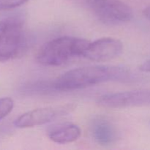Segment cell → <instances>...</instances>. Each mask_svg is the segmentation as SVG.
<instances>
[{
  "mask_svg": "<svg viewBox=\"0 0 150 150\" xmlns=\"http://www.w3.org/2000/svg\"><path fill=\"white\" fill-rule=\"evenodd\" d=\"M70 109H72V106L70 105L37 108L21 114L15 120L14 125L18 128H28L42 125L67 114Z\"/></svg>",
  "mask_w": 150,
  "mask_h": 150,
  "instance_id": "8992f818",
  "label": "cell"
},
{
  "mask_svg": "<svg viewBox=\"0 0 150 150\" xmlns=\"http://www.w3.org/2000/svg\"><path fill=\"white\" fill-rule=\"evenodd\" d=\"M122 51L123 44L120 40L103 38L89 42L83 57L91 61L106 62L120 56Z\"/></svg>",
  "mask_w": 150,
  "mask_h": 150,
  "instance_id": "52a82bcc",
  "label": "cell"
},
{
  "mask_svg": "<svg viewBox=\"0 0 150 150\" xmlns=\"http://www.w3.org/2000/svg\"><path fill=\"white\" fill-rule=\"evenodd\" d=\"M140 70L142 71L145 72V73H150V59L144 62L143 64H142V65L140 66Z\"/></svg>",
  "mask_w": 150,
  "mask_h": 150,
  "instance_id": "7c38bea8",
  "label": "cell"
},
{
  "mask_svg": "<svg viewBox=\"0 0 150 150\" xmlns=\"http://www.w3.org/2000/svg\"><path fill=\"white\" fill-rule=\"evenodd\" d=\"M91 132L94 140L100 145L108 146L117 142L118 133L112 122L104 118L94 120L91 126Z\"/></svg>",
  "mask_w": 150,
  "mask_h": 150,
  "instance_id": "ba28073f",
  "label": "cell"
},
{
  "mask_svg": "<svg viewBox=\"0 0 150 150\" xmlns=\"http://www.w3.org/2000/svg\"><path fill=\"white\" fill-rule=\"evenodd\" d=\"M128 70L112 65H92L69 70L57 78L54 89L72 91L108 81L125 80L130 76Z\"/></svg>",
  "mask_w": 150,
  "mask_h": 150,
  "instance_id": "6da1fadb",
  "label": "cell"
},
{
  "mask_svg": "<svg viewBox=\"0 0 150 150\" xmlns=\"http://www.w3.org/2000/svg\"><path fill=\"white\" fill-rule=\"evenodd\" d=\"M26 45L23 23L18 18L0 21V62L20 55Z\"/></svg>",
  "mask_w": 150,
  "mask_h": 150,
  "instance_id": "3957f363",
  "label": "cell"
},
{
  "mask_svg": "<svg viewBox=\"0 0 150 150\" xmlns=\"http://www.w3.org/2000/svg\"><path fill=\"white\" fill-rule=\"evenodd\" d=\"M14 107V102L10 98H0V120L8 115Z\"/></svg>",
  "mask_w": 150,
  "mask_h": 150,
  "instance_id": "30bf717a",
  "label": "cell"
},
{
  "mask_svg": "<svg viewBox=\"0 0 150 150\" xmlns=\"http://www.w3.org/2000/svg\"><path fill=\"white\" fill-rule=\"evenodd\" d=\"M29 0H0V10L16 8L25 4Z\"/></svg>",
  "mask_w": 150,
  "mask_h": 150,
  "instance_id": "8fae6325",
  "label": "cell"
},
{
  "mask_svg": "<svg viewBox=\"0 0 150 150\" xmlns=\"http://www.w3.org/2000/svg\"><path fill=\"white\" fill-rule=\"evenodd\" d=\"M143 13L145 17H146L148 20L150 21V5L147 6V7L144 10Z\"/></svg>",
  "mask_w": 150,
  "mask_h": 150,
  "instance_id": "4fadbf2b",
  "label": "cell"
},
{
  "mask_svg": "<svg viewBox=\"0 0 150 150\" xmlns=\"http://www.w3.org/2000/svg\"><path fill=\"white\" fill-rule=\"evenodd\" d=\"M81 134L79 126L73 124H65L54 127L48 133V138L53 142L59 144L72 143L79 139Z\"/></svg>",
  "mask_w": 150,
  "mask_h": 150,
  "instance_id": "9c48e42d",
  "label": "cell"
},
{
  "mask_svg": "<svg viewBox=\"0 0 150 150\" xmlns=\"http://www.w3.org/2000/svg\"><path fill=\"white\" fill-rule=\"evenodd\" d=\"M100 20L111 24L125 23L133 17L132 9L122 0H84Z\"/></svg>",
  "mask_w": 150,
  "mask_h": 150,
  "instance_id": "277c9868",
  "label": "cell"
},
{
  "mask_svg": "<svg viewBox=\"0 0 150 150\" xmlns=\"http://www.w3.org/2000/svg\"><path fill=\"white\" fill-rule=\"evenodd\" d=\"M90 41L75 37L64 36L55 38L42 45L36 54L39 64L56 67L83 57Z\"/></svg>",
  "mask_w": 150,
  "mask_h": 150,
  "instance_id": "7a4b0ae2",
  "label": "cell"
},
{
  "mask_svg": "<svg viewBox=\"0 0 150 150\" xmlns=\"http://www.w3.org/2000/svg\"><path fill=\"white\" fill-rule=\"evenodd\" d=\"M98 105L106 108L150 106V89H139L107 94L98 100Z\"/></svg>",
  "mask_w": 150,
  "mask_h": 150,
  "instance_id": "5b68a950",
  "label": "cell"
}]
</instances>
